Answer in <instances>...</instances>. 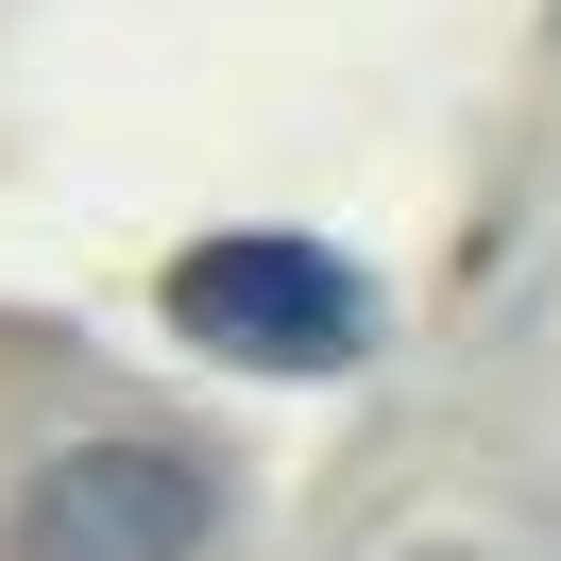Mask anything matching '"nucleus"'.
<instances>
[{"mask_svg": "<svg viewBox=\"0 0 561 561\" xmlns=\"http://www.w3.org/2000/svg\"><path fill=\"white\" fill-rule=\"evenodd\" d=\"M153 307H171L187 357H221V375H357L375 357V273H357L341 239H307V221H221V239H187L171 273H153Z\"/></svg>", "mask_w": 561, "mask_h": 561, "instance_id": "1", "label": "nucleus"}, {"mask_svg": "<svg viewBox=\"0 0 561 561\" xmlns=\"http://www.w3.org/2000/svg\"><path fill=\"white\" fill-rule=\"evenodd\" d=\"M221 545V459L103 425V443H51L0 511V561H205Z\"/></svg>", "mask_w": 561, "mask_h": 561, "instance_id": "2", "label": "nucleus"}]
</instances>
